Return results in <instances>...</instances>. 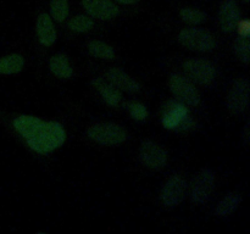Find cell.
I'll return each mask as SVG.
<instances>
[{"label":"cell","instance_id":"6da1fadb","mask_svg":"<svg viewBox=\"0 0 250 234\" xmlns=\"http://www.w3.org/2000/svg\"><path fill=\"white\" fill-rule=\"evenodd\" d=\"M12 126L37 153L48 154L65 143L66 132L58 122L42 121L36 116L22 115L14 119Z\"/></svg>","mask_w":250,"mask_h":234},{"label":"cell","instance_id":"7a4b0ae2","mask_svg":"<svg viewBox=\"0 0 250 234\" xmlns=\"http://www.w3.org/2000/svg\"><path fill=\"white\" fill-rule=\"evenodd\" d=\"M161 123L171 131H187L192 128L193 118L182 102L170 101L164 110Z\"/></svg>","mask_w":250,"mask_h":234},{"label":"cell","instance_id":"3957f363","mask_svg":"<svg viewBox=\"0 0 250 234\" xmlns=\"http://www.w3.org/2000/svg\"><path fill=\"white\" fill-rule=\"evenodd\" d=\"M88 136L95 143L103 145H117L127 139V132L124 127L116 123H95L87 131Z\"/></svg>","mask_w":250,"mask_h":234},{"label":"cell","instance_id":"277c9868","mask_svg":"<svg viewBox=\"0 0 250 234\" xmlns=\"http://www.w3.org/2000/svg\"><path fill=\"white\" fill-rule=\"evenodd\" d=\"M177 39L186 48L190 49V50L202 51V53L214 50L215 45H216L214 36L207 29L203 28L182 29L178 33Z\"/></svg>","mask_w":250,"mask_h":234},{"label":"cell","instance_id":"5b68a950","mask_svg":"<svg viewBox=\"0 0 250 234\" xmlns=\"http://www.w3.org/2000/svg\"><path fill=\"white\" fill-rule=\"evenodd\" d=\"M249 105V80L246 77L237 78L231 85L226 98V107L231 114L241 115Z\"/></svg>","mask_w":250,"mask_h":234},{"label":"cell","instance_id":"8992f818","mask_svg":"<svg viewBox=\"0 0 250 234\" xmlns=\"http://www.w3.org/2000/svg\"><path fill=\"white\" fill-rule=\"evenodd\" d=\"M215 187V172L204 168L195 176L190 189V200L195 205H204L211 197Z\"/></svg>","mask_w":250,"mask_h":234},{"label":"cell","instance_id":"52a82bcc","mask_svg":"<svg viewBox=\"0 0 250 234\" xmlns=\"http://www.w3.org/2000/svg\"><path fill=\"white\" fill-rule=\"evenodd\" d=\"M168 85L175 97L185 104L197 106L200 102V95L197 88L183 76L178 75V73L172 75L168 80Z\"/></svg>","mask_w":250,"mask_h":234},{"label":"cell","instance_id":"ba28073f","mask_svg":"<svg viewBox=\"0 0 250 234\" xmlns=\"http://www.w3.org/2000/svg\"><path fill=\"white\" fill-rule=\"evenodd\" d=\"M187 182L180 176H172L163 185L160 199L166 207H176L185 200Z\"/></svg>","mask_w":250,"mask_h":234},{"label":"cell","instance_id":"9c48e42d","mask_svg":"<svg viewBox=\"0 0 250 234\" xmlns=\"http://www.w3.org/2000/svg\"><path fill=\"white\" fill-rule=\"evenodd\" d=\"M185 71L199 84H212L216 79V68L211 62L203 58H190L186 61Z\"/></svg>","mask_w":250,"mask_h":234},{"label":"cell","instance_id":"30bf717a","mask_svg":"<svg viewBox=\"0 0 250 234\" xmlns=\"http://www.w3.org/2000/svg\"><path fill=\"white\" fill-rule=\"evenodd\" d=\"M139 160L146 167L160 170L167 162V153L163 146L151 140H146L139 148Z\"/></svg>","mask_w":250,"mask_h":234},{"label":"cell","instance_id":"8fae6325","mask_svg":"<svg viewBox=\"0 0 250 234\" xmlns=\"http://www.w3.org/2000/svg\"><path fill=\"white\" fill-rule=\"evenodd\" d=\"M85 11L98 20H111L119 15L120 9L110 0H82Z\"/></svg>","mask_w":250,"mask_h":234},{"label":"cell","instance_id":"7c38bea8","mask_svg":"<svg viewBox=\"0 0 250 234\" xmlns=\"http://www.w3.org/2000/svg\"><path fill=\"white\" fill-rule=\"evenodd\" d=\"M241 20V11L236 0H225L220 6L219 24L225 33H231L236 29L237 23Z\"/></svg>","mask_w":250,"mask_h":234},{"label":"cell","instance_id":"4fadbf2b","mask_svg":"<svg viewBox=\"0 0 250 234\" xmlns=\"http://www.w3.org/2000/svg\"><path fill=\"white\" fill-rule=\"evenodd\" d=\"M107 78L115 87L120 88L125 92L137 93L141 90V84L133 77L127 75L125 71L120 70V68H110L107 71Z\"/></svg>","mask_w":250,"mask_h":234},{"label":"cell","instance_id":"5bb4252c","mask_svg":"<svg viewBox=\"0 0 250 234\" xmlns=\"http://www.w3.org/2000/svg\"><path fill=\"white\" fill-rule=\"evenodd\" d=\"M37 34L39 43L44 46H50L56 40V31L50 16L46 14H41L37 19Z\"/></svg>","mask_w":250,"mask_h":234},{"label":"cell","instance_id":"9a60e30c","mask_svg":"<svg viewBox=\"0 0 250 234\" xmlns=\"http://www.w3.org/2000/svg\"><path fill=\"white\" fill-rule=\"evenodd\" d=\"M93 85H94L95 89L100 94V97L103 98V100L107 105H110L112 107H116L120 104V101H121V93L114 85L109 84V83L100 79V78L93 79Z\"/></svg>","mask_w":250,"mask_h":234},{"label":"cell","instance_id":"2e32d148","mask_svg":"<svg viewBox=\"0 0 250 234\" xmlns=\"http://www.w3.org/2000/svg\"><path fill=\"white\" fill-rule=\"evenodd\" d=\"M242 202V196L238 193H229L215 207V216L227 217L233 214Z\"/></svg>","mask_w":250,"mask_h":234},{"label":"cell","instance_id":"e0dca14e","mask_svg":"<svg viewBox=\"0 0 250 234\" xmlns=\"http://www.w3.org/2000/svg\"><path fill=\"white\" fill-rule=\"evenodd\" d=\"M49 68L51 73L59 78H70L73 75V70L68 62L67 56L63 54H56L51 56L49 61Z\"/></svg>","mask_w":250,"mask_h":234},{"label":"cell","instance_id":"ac0fdd59","mask_svg":"<svg viewBox=\"0 0 250 234\" xmlns=\"http://www.w3.org/2000/svg\"><path fill=\"white\" fill-rule=\"evenodd\" d=\"M23 58L19 54H10V55L0 58V75H15L23 68Z\"/></svg>","mask_w":250,"mask_h":234},{"label":"cell","instance_id":"d6986e66","mask_svg":"<svg viewBox=\"0 0 250 234\" xmlns=\"http://www.w3.org/2000/svg\"><path fill=\"white\" fill-rule=\"evenodd\" d=\"M88 50L93 56L105 60H111L115 58V50L109 44L99 40H93L88 43Z\"/></svg>","mask_w":250,"mask_h":234},{"label":"cell","instance_id":"ffe728a7","mask_svg":"<svg viewBox=\"0 0 250 234\" xmlns=\"http://www.w3.org/2000/svg\"><path fill=\"white\" fill-rule=\"evenodd\" d=\"M180 16L186 23L199 24L207 21L208 15L200 10L192 9V7H183L180 11Z\"/></svg>","mask_w":250,"mask_h":234},{"label":"cell","instance_id":"44dd1931","mask_svg":"<svg viewBox=\"0 0 250 234\" xmlns=\"http://www.w3.org/2000/svg\"><path fill=\"white\" fill-rule=\"evenodd\" d=\"M51 17L56 22H62L68 15V1L67 0H51L50 1Z\"/></svg>","mask_w":250,"mask_h":234},{"label":"cell","instance_id":"7402d4cb","mask_svg":"<svg viewBox=\"0 0 250 234\" xmlns=\"http://www.w3.org/2000/svg\"><path fill=\"white\" fill-rule=\"evenodd\" d=\"M93 21L89 17L84 16V15H77L73 17L70 22H68V27L71 31L78 32V33H84L88 32L93 27Z\"/></svg>","mask_w":250,"mask_h":234},{"label":"cell","instance_id":"603a6c76","mask_svg":"<svg viewBox=\"0 0 250 234\" xmlns=\"http://www.w3.org/2000/svg\"><path fill=\"white\" fill-rule=\"evenodd\" d=\"M234 53L238 56L239 60L248 65L249 62V37H242L236 39L234 41Z\"/></svg>","mask_w":250,"mask_h":234},{"label":"cell","instance_id":"cb8c5ba5","mask_svg":"<svg viewBox=\"0 0 250 234\" xmlns=\"http://www.w3.org/2000/svg\"><path fill=\"white\" fill-rule=\"evenodd\" d=\"M127 109H128L131 116L137 121H144L148 117V110L141 102H129L127 105Z\"/></svg>","mask_w":250,"mask_h":234},{"label":"cell","instance_id":"d4e9b609","mask_svg":"<svg viewBox=\"0 0 250 234\" xmlns=\"http://www.w3.org/2000/svg\"><path fill=\"white\" fill-rule=\"evenodd\" d=\"M237 27H238V33L239 36L242 37H249L250 33V23L248 20H239L238 23H237Z\"/></svg>","mask_w":250,"mask_h":234},{"label":"cell","instance_id":"484cf974","mask_svg":"<svg viewBox=\"0 0 250 234\" xmlns=\"http://www.w3.org/2000/svg\"><path fill=\"white\" fill-rule=\"evenodd\" d=\"M244 141H246V145H248L249 144V123L246 124V127H244Z\"/></svg>","mask_w":250,"mask_h":234},{"label":"cell","instance_id":"4316f807","mask_svg":"<svg viewBox=\"0 0 250 234\" xmlns=\"http://www.w3.org/2000/svg\"><path fill=\"white\" fill-rule=\"evenodd\" d=\"M116 1L121 2V4H125V5H132L138 2V0H116Z\"/></svg>","mask_w":250,"mask_h":234},{"label":"cell","instance_id":"83f0119b","mask_svg":"<svg viewBox=\"0 0 250 234\" xmlns=\"http://www.w3.org/2000/svg\"><path fill=\"white\" fill-rule=\"evenodd\" d=\"M242 1H243L244 4H248V2H249V0H242Z\"/></svg>","mask_w":250,"mask_h":234}]
</instances>
